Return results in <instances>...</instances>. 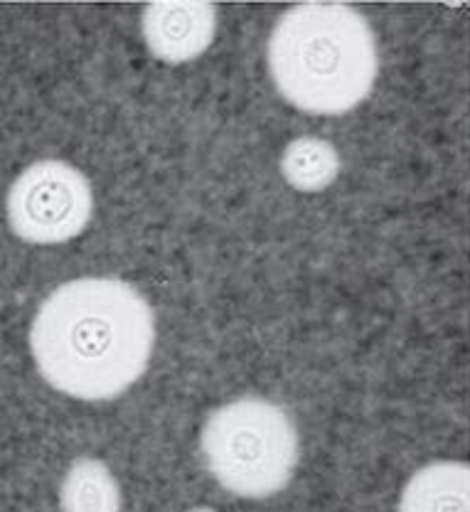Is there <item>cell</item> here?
I'll list each match as a JSON object with an SVG mask.
<instances>
[{
	"instance_id": "6da1fadb",
	"label": "cell",
	"mask_w": 470,
	"mask_h": 512,
	"mask_svg": "<svg viewBox=\"0 0 470 512\" xmlns=\"http://www.w3.org/2000/svg\"><path fill=\"white\" fill-rule=\"evenodd\" d=\"M156 345L146 298L119 279H77L47 296L30 328L42 380L84 402L114 399L143 377Z\"/></svg>"
},
{
	"instance_id": "7a4b0ae2",
	"label": "cell",
	"mask_w": 470,
	"mask_h": 512,
	"mask_svg": "<svg viewBox=\"0 0 470 512\" xmlns=\"http://www.w3.org/2000/svg\"><path fill=\"white\" fill-rule=\"evenodd\" d=\"M269 69L283 99L301 111L347 114L375 87V32L350 5H296L271 32Z\"/></svg>"
},
{
	"instance_id": "3957f363",
	"label": "cell",
	"mask_w": 470,
	"mask_h": 512,
	"mask_svg": "<svg viewBox=\"0 0 470 512\" xmlns=\"http://www.w3.org/2000/svg\"><path fill=\"white\" fill-rule=\"evenodd\" d=\"M212 478L239 498L281 493L298 463V431L279 404L244 397L210 414L200 434Z\"/></svg>"
},
{
	"instance_id": "277c9868",
	"label": "cell",
	"mask_w": 470,
	"mask_h": 512,
	"mask_svg": "<svg viewBox=\"0 0 470 512\" xmlns=\"http://www.w3.org/2000/svg\"><path fill=\"white\" fill-rule=\"evenodd\" d=\"M8 222L30 244H62L84 232L94 197L87 178L62 160H40L8 192Z\"/></svg>"
},
{
	"instance_id": "5b68a950",
	"label": "cell",
	"mask_w": 470,
	"mask_h": 512,
	"mask_svg": "<svg viewBox=\"0 0 470 512\" xmlns=\"http://www.w3.org/2000/svg\"><path fill=\"white\" fill-rule=\"evenodd\" d=\"M143 37L158 60L168 64L190 62L212 45L217 10L210 3L165 0L148 5L143 13Z\"/></svg>"
},
{
	"instance_id": "8992f818",
	"label": "cell",
	"mask_w": 470,
	"mask_h": 512,
	"mask_svg": "<svg viewBox=\"0 0 470 512\" xmlns=\"http://www.w3.org/2000/svg\"><path fill=\"white\" fill-rule=\"evenodd\" d=\"M468 490L466 463H431L411 476L399 512H468Z\"/></svg>"
},
{
	"instance_id": "52a82bcc",
	"label": "cell",
	"mask_w": 470,
	"mask_h": 512,
	"mask_svg": "<svg viewBox=\"0 0 470 512\" xmlns=\"http://www.w3.org/2000/svg\"><path fill=\"white\" fill-rule=\"evenodd\" d=\"M62 512H121V488L96 458L72 463L60 488Z\"/></svg>"
},
{
	"instance_id": "ba28073f",
	"label": "cell",
	"mask_w": 470,
	"mask_h": 512,
	"mask_svg": "<svg viewBox=\"0 0 470 512\" xmlns=\"http://www.w3.org/2000/svg\"><path fill=\"white\" fill-rule=\"evenodd\" d=\"M340 173V156L328 141L315 136L296 138L281 156V175L291 188L318 192L333 185Z\"/></svg>"
},
{
	"instance_id": "9c48e42d",
	"label": "cell",
	"mask_w": 470,
	"mask_h": 512,
	"mask_svg": "<svg viewBox=\"0 0 470 512\" xmlns=\"http://www.w3.org/2000/svg\"><path fill=\"white\" fill-rule=\"evenodd\" d=\"M190 512H215V510H207V508H200V510H190Z\"/></svg>"
}]
</instances>
